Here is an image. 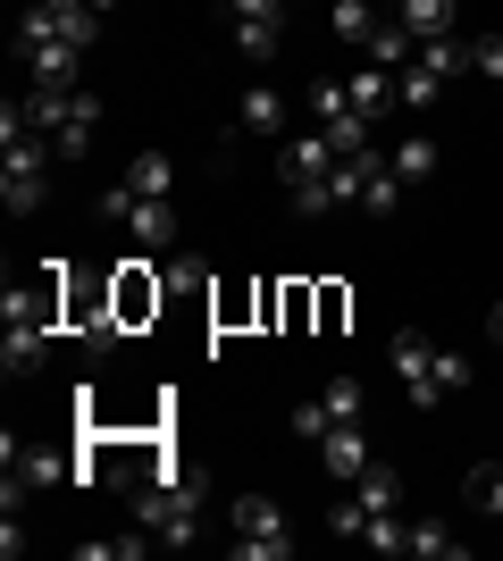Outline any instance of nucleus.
Segmentation results:
<instances>
[{"mask_svg": "<svg viewBox=\"0 0 503 561\" xmlns=\"http://www.w3.org/2000/svg\"><path fill=\"white\" fill-rule=\"evenodd\" d=\"M43 352H50V328H9V344H0V369L18 377V369H43Z\"/></svg>", "mask_w": 503, "mask_h": 561, "instance_id": "412c9836", "label": "nucleus"}, {"mask_svg": "<svg viewBox=\"0 0 503 561\" xmlns=\"http://www.w3.org/2000/svg\"><path fill=\"white\" fill-rule=\"evenodd\" d=\"M236 561H286V512H277V503H268V494H236Z\"/></svg>", "mask_w": 503, "mask_h": 561, "instance_id": "39448f33", "label": "nucleus"}, {"mask_svg": "<svg viewBox=\"0 0 503 561\" xmlns=\"http://www.w3.org/2000/svg\"><path fill=\"white\" fill-rule=\"evenodd\" d=\"M160 537H76V561H135V553H151Z\"/></svg>", "mask_w": 503, "mask_h": 561, "instance_id": "5701e85b", "label": "nucleus"}, {"mask_svg": "<svg viewBox=\"0 0 503 561\" xmlns=\"http://www.w3.org/2000/svg\"><path fill=\"white\" fill-rule=\"evenodd\" d=\"M420 68H436L445 84H454V76L470 68V43H461V34H436V43H420Z\"/></svg>", "mask_w": 503, "mask_h": 561, "instance_id": "b1692460", "label": "nucleus"}, {"mask_svg": "<svg viewBox=\"0 0 503 561\" xmlns=\"http://www.w3.org/2000/svg\"><path fill=\"white\" fill-rule=\"evenodd\" d=\"M461 494H470V503H479L487 519H503V461H479V469H470V486H461Z\"/></svg>", "mask_w": 503, "mask_h": 561, "instance_id": "a878e982", "label": "nucleus"}, {"mask_svg": "<svg viewBox=\"0 0 503 561\" xmlns=\"http://www.w3.org/2000/svg\"><path fill=\"white\" fill-rule=\"evenodd\" d=\"M328 402H294V436H311V445H319V436H328Z\"/></svg>", "mask_w": 503, "mask_h": 561, "instance_id": "7c9ffc66", "label": "nucleus"}, {"mask_svg": "<svg viewBox=\"0 0 503 561\" xmlns=\"http://www.w3.org/2000/svg\"><path fill=\"white\" fill-rule=\"evenodd\" d=\"M277 168H286V185L328 176V168H335V142H328V135H286V160H277Z\"/></svg>", "mask_w": 503, "mask_h": 561, "instance_id": "9b49d317", "label": "nucleus"}, {"mask_svg": "<svg viewBox=\"0 0 503 561\" xmlns=\"http://www.w3.org/2000/svg\"><path fill=\"white\" fill-rule=\"evenodd\" d=\"M236 126H243V135H277V126H286V93H277V84H243Z\"/></svg>", "mask_w": 503, "mask_h": 561, "instance_id": "9d476101", "label": "nucleus"}, {"mask_svg": "<svg viewBox=\"0 0 503 561\" xmlns=\"http://www.w3.org/2000/svg\"><path fill=\"white\" fill-rule=\"evenodd\" d=\"M227 25H286V0H227Z\"/></svg>", "mask_w": 503, "mask_h": 561, "instance_id": "c85d7f7f", "label": "nucleus"}, {"mask_svg": "<svg viewBox=\"0 0 503 561\" xmlns=\"http://www.w3.org/2000/svg\"><path fill=\"white\" fill-rule=\"evenodd\" d=\"M344 93H353L361 117H386L395 101H403V93H395V68H353V84H344Z\"/></svg>", "mask_w": 503, "mask_h": 561, "instance_id": "4468645a", "label": "nucleus"}, {"mask_svg": "<svg viewBox=\"0 0 503 561\" xmlns=\"http://www.w3.org/2000/svg\"><path fill=\"white\" fill-rule=\"evenodd\" d=\"M353 503H361V512H403V486H395V469L369 461V469L353 478Z\"/></svg>", "mask_w": 503, "mask_h": 561, "instance_id": "dca6fc26", "label": "nucleus"}, {"mask_svg": "<svg viewBox=\"0 0 503 561\" xmlns=\"http://www.w3.org/2000/svg\"><path fill=\"white\" fill-rule=\"evenodd\" d=\"M9 478H18V486H50V478H76V469L59 461V453H43V445H18V436H9Z\"/></svg>", "mask_w": 503, "mask_h": 561, "instance_id": "ddd939ff", "label": "nucleus"}, {"mask_svg": "<svg viewBox=\"0 0 503 561\" xmlns=\"http://www.w3.org/2000/svg\"><path fill=\"white\" fill-rule=\"evenodd\" d=\"M403 176H395V168H386V160H369V168H361V210H369V218H395V210H403Z\"/></svg>", "mask_w": 503, "mask_h": 561, "instance_id": "f8f14e48", "label": "nucleus"}, {"mask_svg": "<svg viewBox=\"0 0 503 561\" xmlns=\"http://www.w3.org/2000/svg\"><path fill=\"white\" fill-rule=\"evenodd\" d=\"M470 68H479L487 84H503V34H470Z\"/></svg>", "mask_w": 503, "mask_h": 561, "instance_id": "c756f323", "label": "nucleus"}, {"mask_svg": "<svg viewBox=\"0 0 503 561\" xmlns=\"http://www.w3.org/2000/svg\"><path fill=\"white\" fill-rule=\"evenodd\" d=\"M18 117L34 126V135H50V151L59 160H84V142H93V126H101V101L84 93V84H34V93L18 101Z\"/></svg>", "mask_w": 503, "mask_h": 561, "instance_id": "f03ea898", "label": "nucleus"}, {"mask_svg": "<svg viewBox=\"0 0 503 561\" xmlns=\"http://www.w3.org/2000/svg\"><path fill=\"white\" fill-rule=\"evenodd\" d=\"M319 461H328V478H344V486H353V478H361L369 461H378V453H369L361 420H344V427H328V436H319Z\"/></svg>", "mask_w": 503, "mask_h": 561, "instance_id": "6e6552de", "label": "nucleus"}, {"mask_svg": "<svg viewBox=\"0 0 503 561\" xmlns=\"http://www.w3.org/2000/svg\"><path fill=\"white\" fill-rule=\"evenodd\" d=\"M101 218H110L135 252H168V243H176V210L151 202V193H135V185H110V193H101Z\"/></svg>", "mask_w": 503, "mask_h": 561, "instance_id": "20e7f679", "label": "nucleus"}, {"mask_svg": "<svg viewBox=\"0 0 503 561\" xmlns=\"http://www.w3.org/2000/svg\"><path fill=\"white\" fill-rule=\"evenodd\" d=\"M18 34H59V43L93 50L101 43V9H43V0H34V9L18 18Z\"/></svg>", "mask_w": 503, "mask_h": 561, "instance_id": "0eeeda50", "label": "nucleus"}, {"mask_svg": "<svg viewBox=\"0 0 503 561\" xmlns=\"http://www.w3.org/2000/svg\"><path fill=\"white\" fill-rule=\"evenodd\" d=\"M328 25H335V43H369L378 34V0H328Z\"/></svg>", "mask_w": 503, "mask_h": 561, "instance_id": "aec40b11", "label": "nucleus"}, {"mask_svg": "<svg viewBox=\"0 0 503 561\" xmlns=\"http://www.w3.org/2000/svg\"><path fill=\"white\" fill-rule=\"evenodd\" d=\"M160 294H168V285L144 277V260H126V277H118V319H144V310H160Z\"/></svg>", "mask_w": 503, "mask_h": 561, "instance_id": "a211bd4d", "label": "nucleus"}, {"mask_svg": "<svg viewBox=\"0 0 503 561\" xmlns=\"http://www.w3.org/2000/svg\"><path fill=\"white\" fill-rule=\"evenodd\" d=\"M487 344H503V302H495V319H487Z\"/></svg>", "mask_w": 503, "mask_h": 561, "instance_id": "2f4dec72", "label": "nucleus"}, {"mask_svg": "<svg viewBox=\"0 0 503 561\" xmlns=\"http://www.w3.org/2000/svg\"><path fill=\"white\" fill-rule=\"evenodd\" d=\"M319 402H328V420L344 427V420H361V402H369V394H361V377H328V386H319Z\"/></svg>", "mask_w": 503, "mask_h": 561, "instance_id": "bb28decb", "label": "nucleus"}, {"mask_svg": "<svg viewBox=\"0 0 503 561\" xmlns=\"http://www.w3.org/2000/svg\"><path fill=\"white\" fill-rule=\"evenodd\" d=\"M361 50H369V68H411V50H420V43H411L403 18H378V34H369Z\"/></svg>", "mask_w": 503, "mask_h": 561, "instance_id": "2eb2a0df", "label": "nucleus"}, {"mask_svg": "<svg viewBox=\"0 0 503 561\" xmlns=\"http://www.w3.org/2000/svg\"><path fill=\"white\" fill-rule=\"evenodd\" d=\"M126 185H135V193H151V202H168V193H176V160H168V151H135Z\"/></svg>", "mask_w": 503, "mask_h": 561, "instance_id": "6ab92c4d", "label": "nucleus"}, {"mask_svg": "<svg viewBox=\"0 0 503 561\" xmlns=\"http://www.w3.org/2000/svg\"><path fill=\"white\" fill-rule=\"evenodd\" d=\"M395 18L411 25V43H436V34H461V0H395Z\"/></svg>", "mask_w": 503, "mask_h": 561, "instance_id": "1a4fd4ad", "label": "nucleus"}, {"mask_svg": "<svg viewBox=\"0 0 503 561\" xmlns=\"http://www.w3.org/2000/svg\"><path fill=\"white\" fill-rule=\"evenodd\" d=\"M411 553L420 561H461V537L445 528V519H411Z\"/></svg>", "mask_w": 503, "mask_h": 561, "instance_id": "4be33fe9", "label": "nucleus"}, {"mask_svg": "<svg viewBox=\"0 0 503 561\" xmlns=\"http://www.w3.org/2000/svg\"><path fill=\"white\" fill-rule=\"evenodd\" d=\"M386 360H395V377H403V394L420 402V411H436V402H454L461 386H470V360L445 344H428L420 328H403L395 344H386Z\"/></svg>", "mask_w": 503, "mask_h": 561, "instance_id": "f257e3e1", "label": "nucleus"}, {"mask_svg": "<svg viewBox=\"0 0 503 561\" xmlns=\"http://www.w3.org/2000/svg\"><path fill=\"white\" fill-rule=\"evenodd\" d=\"M135 519H144L160 545H202V486H193V478H168V486L135 478Z\"/></svg>", "mask_w": 503, "mask_h": 561, "instance_id": "7ed1b4c3", "label": "nucleus"}, {"mask_svg": "<svg viewBox=\"0 0 503 561\" xmlns=\"http://www.w3.org/2000/svg\"><path fill=\"white\" fill-rule=\"evenodd\" d=\"M18 50H25V76H34V84H50V93L84 76V50L59 43V34H18Z\"/></svg>", "mask_w": 503, "mask_h": 561, "instance_id": "423d86ee", "label": "nucleus"}, {"mask_svg": "<svg viewBox=\"0 0 503 561\" xmlns=\"http://www.w3.org/2000/svg\"><path fill=\"white\" fill-rule=\"evenodd\" d=\"M386 168H395L403 185H428V176H436V142L428 135H403L395 151H386Z\"/></svg>", "mask_w": 503, "mask_h": 561, "instance_id": "f3484780", "label": "nucleus"}, {"mask_svg": "<svg viewBox=\"0 0 503 561\" xmlns=\"http://www.w3.org/2000/svg\"><path fill=\"white\" fill-rule=\"evenodd\" d=\"M227 34H236L243 59H277V43H286V25H227Z\"/></svg>", "mask_w": 503, "mask_h": 561, "instance_id": "cd10ccee", "label": "nucleus"}, {"mask_svg": "<svg viewBox=\"0 0 503 561\" xmlns=\"http://www.w3.org/2000/svg\"><path fill=\"white\" fill-rule=\"evenodd\" d=\"M395 93H403V110H436V93H445V76H436V68H420V59H411V68L395 76Z\"/></svg>", "mask_w": 503, "mask_h": 561, "instance_id": "393cba45", "label": "nucleus"}, {"mask_svg": "<svg viewBox=\"0 0 503 561\" xmlns=\"http://www.w3.org/2000/svg\"><path fill=\"white\" fill-rule=\"evenodd\" d=\"M93 9H118V0H93Z\"/></svg>", "mask_w": 503, "mask_h": 561, "instance_id": "473e14b6", "label": "nucleus"}]
</instances>
